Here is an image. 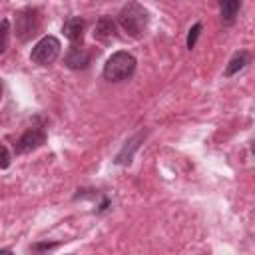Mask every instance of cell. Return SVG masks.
<instances>
[{
  "instance_id": "12",
  "label": "cell",
  "mask_w": 255,
  "mask_h": 255,
  "mask_svg": "<svg viewBox=\"0 0 255 255\" xmlns=\"http://www.w3.org/2000/svg\"><path fill=\"white\" fill-rule=\"evenodd\" d=\"M201 22H195L191 28H189V34H187V48L189 50H193L195 48V42H197V38H199V32H201Z\"/></svg>"
},
{
  "instance_id": "10",
  "label": "cell",
  "mask_w": 255,
  "mask_h": 255,
  "mask_svg": "<svg viewBox=\"0 0 255 255\" xmlns=\"http://www.w3.org/2000/svg\"><path fill=\"white\" fill-rule=\"evenodd\" d=\"M114 32H116V24H114V20L112 18H108V16H102L98 22H96V36H100V38H110V36H114Z\"/></svg>"
},
{
  "instance_id": "9",
  "label": "cell",
  "mask_w": 255,
  "mask_h": 255,
  "mask_svg": "<svg viewBox=\"0 0 255 255\" xmlns=\"http://www.w3.org/2000/svg\"><path fill=\"white\" fill-rule=\"evenodd\" d=\"M241 10V2L239 0H227L219 4V12H221V22L223 24H233L237 12Z\"/></svg>"
},
{
  "instance_id": "16",
  "label": "cell",
  "mask_w": 255,
  "mask_h": 255,
  "mask_svg": "<svg viewBox=\"0 0 255 255\" xmlns=\"http://www.w3.org/2000/svg\"><path fill=\"white\" fill-rule=\"evenodd\" d=\"M2 94H4V86H2V80H0V102H2Z\"/></svg>"
},
{
  "instance_id": "8",
  "label": "cell",
  "mask_w": 255,
  "mask_h": 255,
  "mask_svg": "<svg viewBox=\"0 0 255 255\" xmlns=\"http://www.w3.org/2000/svg\"><path fill=\"white\" fill-rule=\"evenodd\" d=\"M247 64H249V54H247V52H237V54H233V58H231L229 64L225 66L223 76H225V78H231L233 74H237L239 70H243Z\"/></svg>"
},
{
  "instance_id": "13",
  "label": "cell",
  "mask_w": 255,
  "mask_h": 255,
  "mask_svg": "<svg viewBox=\"0 0 255 255\" xmlns=\"http://www.w3.org/2000/svg\"><path fill=\"white\" fill-rule=\"evenodd\" d=\"M10 161H12V157H10L8 147L0 143V169H6V167L10 165Z\"/></svg>"
},
{
  "instance_id": "11",
  "label": "cell",
  "mask_w": 255,
  "mask_h": 255,
  "mask_svg": "<svg viewBox=\"0 0 255 255\" xmlns=\"http://www.w3.org/2000/svg\"><path fill=\"white\" fill-rule=\"evenodd\" d=\"M8 42H10V22L4 18V20H0V54L6 52Z\"/></svg>"
},
{
  "instance_id": "4",
  "label": "cell",
  "mask_w": 255,
  "mask_h": 255,
  "mask_svg": "<svg viewBox=\"0 0 255 255\" xmlns=\"http://www.w3.org/2000/svg\"><path fill=\"white\" fill-rule=\"evenodd\" d=\"M38 28H40V18H38L36 10L26 8V10H20L16 14V36L22 42H26L32 36H36Z\"/></svg>"
},
{
  "instance_id": "2",
  "label": "cell",
  "mask_w": 255,
  "mask_h": 255,
  "mask_svg": "<svg viewBox=\"0 0 255 255\" xmlns=\"http://www.w3.org/2000/svg\"><path fill=\"white\" fill-rule=\"evenodd\" d=\"M135 64H137V62H135V58H133L129 52L120 50V52H114V54L106 60L102 74H104V78H106L108 82H124V80H128V78L133 76Z\"/></svg>"
},
{
  "instance_id": "7",
  "label": "cell",
  "mask_w": 255,
  "mask_h": 255,
  "mask_svg": "<svg viewBox=\"0 0 255 255\" xmlns=\"http://www.w3.org/2000/svg\"><path fill=\"white\" fill-rule=\"evenodd\" d=\"M84 28H86V22H84L80 16H72V18H68V20L64 22L62 32H64V36H66L72 44H76V42H82Z\"/></svg>"
},
{
  "instance_id": "15",
  "label": "cell",
  "mask_w": 255,
  "mask_h": 255,
  "mask_svg": "<svg viewBox=\"0 0 255 255\" xmlns=\"http://www.w3.org/2000/svg\"><path fill=\"white\" fill-rule=\"evenodd\" d=\"M0 255H14L10 249H0Z\"/></svg>"
},
{
  "instance_id": "1",
  "label": "cell",
  "mask_w": 255,
  "mask_h": 255,
  "mask_svg": "<svg viewBox=\"0 0 255 255\" xmlns=\"http://www.w3.org/2000/svg\"><path fill=\"white\" fill-rule=\"evenodd\" d=\"M118 22H120V26L124 28V32H128L131 38H139V36H143L145 28H147L149 16H147V10H145L141 4L129 2V4H126V6L120 10Z\"/></svg>"
},
{
  "instance_id": "6",
  "label": "cell",
  "mask_w": 255,
  "mask_h": 255,
  "mask_svg": "<svg viewBox=\"0 0 255 255\" xmlns=\"http://www.w3.org/2000/svg\"><path fill=\"white\" fill-rule=\"evenodd\" d=\"M90 60H92V54L88 48H82V46H72L66 54V66L70 70H86L90 66Z\"/></svg>"
},
{
  "instance_id": "5",
  "label": "cell",
  "mask_w": 255,
  "mask_h": 255,
  "mask_svg": "<svg viewBox=\"0 0 255 255\" xmlns=\"http://www.w3.org/2000/svg\"><path fill=\"white\" fill-rule=\"evenodd\" d=\"M44 141H46V133L40 128H30L20 135V139L16 143V151L18 153H30V151L38 149L40 145H44Z\"/></svg>"
},
{
  "instance_id": "14",
  "label": "cell",
  "mask_w": 255,
  "mask_h": 255,
  "mask_svg": "<svg viewBox=\"0 0 255 255\" xmlns=\"http://www.w3.org/2000/svg\"><path fill=\"white\" fill-rule=\"evenodd\" d=\"M58 243H54V241H50V243H38V245H34V249L36 251H44V249H52V247H56Z\"/></svg>"
},
{
  "instance_id": "3",
  "label": "cell",
  "mask_w": 255,
  "mask_h": 255,
  "mask_svg": "<svg viewBox=\"0 0 255 255\" xmlns=\"http://www.w3.org/2000/svg\"><path fill=\"white\" fill-rule=\"evenodd\" d=\"M60 48H62V44L56 36H44L34 44V48L30 52V60L38 66H50L60 56Z\"/></svg>"
}]
</instances>
